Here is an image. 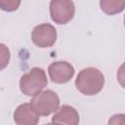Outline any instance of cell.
Listing matches in <instances>:
<instances>
[{
    "label": "cell",
    "mask_w": 125,
    "mask_h": 125,
    "mask_svg": "<svg viewBox=\"0 0 125 125\" xmlns=\"http://www.w3.org/2000/svg\"><path fill=\"white\" fill-rule=\"evenodd\" d=\"M29 104L39 116H48L59 109L60 98L53 90H45L34 96Z\"/></svg>",
    "instance_id": "3957f363"
},
{
    "label": "cell",
    "mask_w": 125,
    "mask_h": 125,
    "mask_svg": "<svg viewBox=\"0 0 125 125\" xmlns=\"http://www.w3.org/2000/svg\"><path fill=\"white\" fill-rule=\"evenodd\" d=\"M10 57L11 54L9 48L5 44L0 43V70L7 67L10 62Z\"/></svg>",
    "instance_id": "30bf717a"
},
{
    "label": "cell",
    "mask_w": 125,
    "mask_h": 125,
    "mask_svg": "<svg viewBox=\"0 0 125 125\" xmlns=\"http://www.w3.org/2000/svg\"><path fill=\"white\" fill-rule=\"evenodd\" d=\"M75 15L74 3L70 0H53L50 2V16L58 24L68 23Z\"/></svg>",
    "instance_id": "277c9868"
},
{
    "label": "cell",
    "mask_w": 125,
    "mask_h": 125,
    "mask_svg": "<svg viewBox=\"0 0 125 125\" xmlns=\"http://www.w3.org/2000/svg\"><path fill=\"white\" fill-rule=\"evenodd\" d=\"M21 1L18 0H0V8L5 12H14L18 10Z\"/></svg>",
    "instance_id": "8fae6325"
},
{
    "label": "cell",
    "mask_w": 125,
    "mask_h": 125,
    "mask_svg": "<svg viewBox=\"0 0 125 125\" xmlns=\"http://www.w3.org/2000/svg\"><path fill=\"white\" fill-rule=\"evenodd\" d=\"M74 71L73 65L65 61L52 62L48 67V73L51 81L57 84L68 82L73 77Z\"/></svg>",
    "instance_id": "8992f818"
},
{
    "label": "cell",
    "mask_w": 125,
    "mask_h": 125,
    "mask_svg": "<svg viewBox=\"0 0 125 125\" xmlns=\"http://www.w3.org/2000/svg\"><path fill=\"white\" fill-rule=\"evenodd\" d=\"M47 84L46 72L40 67H32L28 72L22 74L20 79L21 92L28 97H34L42 92Z\"/></svg>",
    "instance_id": "7a4b0ae2"
},
{
    "label": "cell",
    "mask_w": 125,
    "mask_h": 125,
    "mask_svg": "<svg viewBox=\"0 0 125 125\" xmlns=\"http://www.w3.org/2000/svg\"><path fill=\"white\" fill-rule=\"evenodd\" d=\"M31 40L39 48H50L56 43L57 30L50 23H41L33 28Z\"/></svg>",
    "instance_id": "5b68a950"
},
{
    "label": "cell",
    "mask_w": 125,
    "mask_h": 125,
    "mask_svg": "<svg viewBox=\"0 0 125 125\" xmlns=\"http://www.w3.org/2000/svg\"><path fill=\"white\" fill-rule=\"evenodd\" d=\"M101 9L109 16L121 13L125 7V1H112V0H102L100 1Z\"/></svg>",
    "instance_id": "9c48e42d"
},
{
    "label": "cell",
    "mask_w": 125,
    "mask_h": 125,
    "mask_svg": "<svg viewBox=\"0 0 125 125\" xmlns=\"http://www.w3.org/2000/svg\"><path fill=\"white\" fill-rule=\"evenodd\" d=\"M104 85V76L96 67H86L79 71L75 79L77 90L85 96L99 94Z\"/></svg>",
    "instance_id": "6da1fadb"
},
{
    "label": "cell",
    "mask_w": 125,
    "mask_h": 125,
    "mask_svg": "<svg viewBox=\"0 0 125 125\" xmlns=\"http://www.w3.org/2000/svg\"><path fill=\"white\" fill-rule=\"evenodd\" d=\"M14 121L17 125H37L39 115L29 103L20 104L14 111Z\"/></svg>",
    "instance_id": "52a82bcc"
},
{
    "label": "cell",
    "mask_w": 125,
    "mask_h": 125,
    "mask_svg": "<svg viewBox=\"0 0 125 125\" xmlns=\"http://www.w3.org/2000/svg\"><path fill=\"white\" fill-rule=\"evenodd\" d=\"M107 125H125V114L118 113L112 115L109 118Z\"/></svg>",
    "instance_id": "7c38bea8"
},
{
    "label": "cell",
    "mask_w": 125,
    "mask_h": 125,
    "mask_svg": "<svg viewBox=\"0 0 125 125\" xmlns=\"http://www.w3.org/2000/svg\"><path fill=\"white\" fill-rule=\"evenodd\" d=\"M52 122H57L62 125H78L79 113L78 111L68 104H64L55 112L52 117Z\"/></svg>",
    "instance_id": "ba28073f"
},
{
    "label": "cell",
    "mask_w": 125,
    "mask_h": 125,
    "mask_svg": "<svg viewBox=\"0 0 125 125\" xmlns=\"http://www.w3.org/2000/svg\"><path fill=\"white\" fill-rule=\"evenodd\" d=\"M44 125H62V124H60V123H57V122H50V123H46Z\"/></svg>",
    "instance_id": "4fadbf2b"
}]
</instances>
